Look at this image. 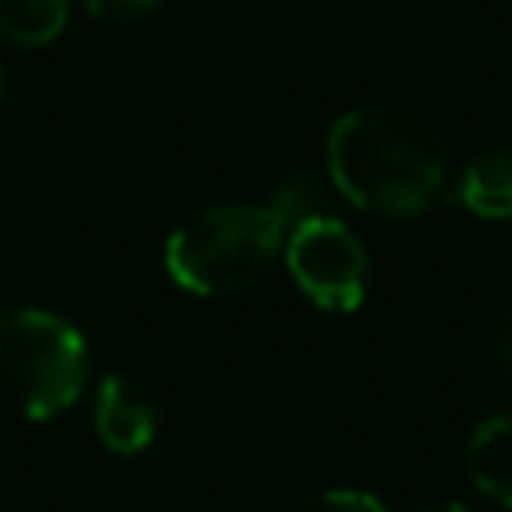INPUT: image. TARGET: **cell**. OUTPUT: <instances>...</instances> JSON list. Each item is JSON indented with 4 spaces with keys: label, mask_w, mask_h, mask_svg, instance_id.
<instances>
[{
    "label": "cell",
    "mask_w": 512,
    "mask_h": 512,
    "mask_svg": "<svg viewBox=\"0 0 512 512\" xmlns=\"http://www.w3.org/2000/svg\"><path fill=\"white\" fill-rule=\"evenodd\" d=\"M88 340L48 308L0 312V412L16 420H52L88 388Z\"/></svg>",
    "instance_id": "cell-3"
},
{
    "label": "cell",
    "mask_w": 512,
    "mask_h": 512,
    "mask_svg": "<svg viewBox=\"0 0 512 512\" xmlns=\"http://www.w3.org/2000/svg\"><path fill=\"white\" fill-rule=\"evenodd\" d=\"M164 0H84V12L108 28H132L148 20Z\"/></svg>",
    "instance_id": "cell-11"
},
{
    "label": "cell",
    "mask_w": 512,
    "mask_h": 512,
    "mask_svg": "<svg viewBox=\"0 0 512 512\" xmlns=\"http://www.w3.org/2000/svg\"><path fill=\"white\" fill-rule=\"evenodd\" d=\"M0 100H4V68H0Z\"/></svg>",
    "instance_id": "cell-14"
},
{
    "label": "cell",
    "mask_w": 512,
    "mask_h": 512,
    "mask_svg": "<svg viewBox=\"0 0 512 512\" xmlns=\"http://www.w3.org/2000/svg\"><path fill=\"white\" fill-rule=\"evenodd\" d=\"M456 196L480 220H512V148H492L468 160Z\"/></svg>",
    "instance_id": "cell-7"
},
{
    "label": "cell",
    "mask_w": 512,
    "mask_h": 512,
    "mask_svg": "<svg viewBox=\"0 0 512 512\" xmlns=\"http://www.w3.org/2000/svg\"><path fill=\"white\" fill-rule=\"evenodd\" d=\"M324 172L336 196L364 212L420 216L444 192L448 144L408 108L364 104L332 124Z\"/></svg>",
    "instance_id": "cell-1"
},
{
    "label": "cell",
    "mask_w": 512,
    "mask_h": 512,
    "mask_svg": "<svg viewBox=\"0 0 512 512\" xmlns=\"http://www.w3.org/2000/svg\"><path fill=\"white\" fill-rule=\"evenodd\" d=\"M464 464L484 496L512 508V416H488L476 424L464 448Z\"/></svg>",
    "instance_id": "cell-6"
},
{
    "label": "cell",
    "mask_w": 512,
    "mask_h": 512,
    "mask_svg": "<svg viewBox=\"0 0 512 512\" xmlns=\"http://www.w3.org/2000/svg\"><path fill=\"white\" fill-rule=\"evenodd\" d=\"M72 0H0V44L44 48L68 28Z\"/></svg>",
    "instance_id": "cell-8"
},
{
    "label": "cell",
    "mask_w": 512,
    "mask_h": 512,
    "mask_svg": "<svg viewBox=\"0 0 512 512\" xmlns=\"http://www.w3.org/2000/svg\"><path fill=\"white\" fill-rule=\"evenodd\" d=\"M284 220L272 204H212L180 220L164 244L168 276L192 296H232L264 280L284 252Z\"/></svg>",
    "instance_id": "cell-2"
},
{
    "label": "cell",
    "mask_w": 512,
    "mask_h": 512,
    "mask_svg": "<svg viewBox=\"0 0 512 512\" xmlns=\"http://www.w3.org/2000/svg\"><path fill=\"white\" fill-rule=\"evenodd\" d=\"M424 512H468V508H464V504H452V500H448V504H432V508H424Z\"/></svg>",
    "instance_id": "cell-13"
},
{
    "label": "cell",
    "mask_w": 512,
    "mask_h": 512,
    "mask_svg": "<svg viewBox=\"0 0 512 512\" xmlns=\"http://www.w3.org/2000/svg\"><path fill=\"white\" fill-rule=\"evenodd\" d=\"M292 512H388V508L372 492H360V488H324L300 500Z\"/></svg>",
    "instance_id": "cell-10"
},
{
    "label": "cell",
    "mask_w": 512,
    "mask_h": 512,
    "mask_svg": "<svg viewBox=\"0 0 512 512\" xmlns=\"http://www.w3.org/2000/svg\"><path fill=\"white\" fill-rule=\"evenodd\" d=\"M332 200H336V188H332L328 172H316V168H296V172H288V176L272 188V196H268L272 212L284 220L288 232H292L296 224L312 220V216H332Z\"/></svg>",
    "instance_id": "cell-9"
},
{
    "label": "cell",
    "mask_w": 512,
    "mask_h": 512,
    "mask_svg": "<svg viewBox=\"0 0 512 512\" xmlns=\"http://www.w3.org/2000/svg\"><path fill=\"white\" fill-rule=\"evenodd\" d=\"M284 264L296 288L324 312H356L368 296V248L364 240L332 212L296 224L284 236Z\"/></svg>",
    "instance_id": "cell-4"
},
{
    "label": "cell",
    "mask_w": 512,
    "mask_h": 512,
    "mask_svg": "<svg viewBox=\"0 0 512 512\" xmlns=\"http://www.w3.org/2000/svg\"><path fill=\"white\" fill-rule=\"evenodd\" d=\"M492 356H496V364H500V372L512 380V304L496 316V324H492Z\"/></svg>",
    "instance_id": "cell-12"
},
{
    "label": "cell",
    "mask_w": 512,
    "mask_h": 512,
    "mask_svg": "<svg viewBox=\"0 0 512 512\" xmlns=\"http://www.w3.org/2000/svg\"><path fill=\"white\" fill-rule=\"evenodd\" d=\"M92 428L108 452L136 456L160 432V404L132 376L108 372V376H100L96 396H92Z\"/></svg>",
    "instance_id": "cell-5"
}]
</instances>
